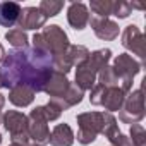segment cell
Wrapping results in <instances>:
<instances>
[{
  "instance_id": "4",
  "label": "cell",
  "mask_w": 146,
  "mask_h": 146,
  "mask_svg": "<svg viewBox=\"0 0 146 146\" xmlns=\"http://www.w3.org/2000/svg\"><path fill=\"white\" fill-rule=\"evenodd\" d=\"M28 134H29V139H33L36 144H46L50 141V129L46 125V119L43 115V110L41 107H36L29 117H28Z\"/></svg>"
},
{
  "instance_id": "7",
  "label": "cell",
  "mask_w": 146,
  "mask_h": 146,
  "mask_svg": "<svg viewBox=\"0 0 146 146\" xmlns=\"http://www.w3.org/2000/svg\"><path fill=\"white\" fill-rule=\"evenodd\" d=\"M46 17L43 16V12L38 9V7H26L21 11V16H19V29H40L43 24H45Z\"/></svg>"
},
{
  "instance_id": "24",
  "label": "cell",
  "mask_w": 146,
  "mask_h": 146,
  "mask_svg": "<svg viewBox=\"0 0 146 146\" xmlns=\"http://www.w3.org/2000/svg\"><path fill=\"white\" fill-rule=\"evenodd\" d=\"M26 146H40V144H36V143H33V144H29V143H28Z\"/></svg>"
},
{
  "instance_id": "27",
  "label": "cell",
  "mask_w": 146,
  "mask_h": 146,
  "mask_svg": "<svg viewBox=\"0 0 146 146\" xmlns=\"http://www.w3.org/2000/svg\"><path fill=\"white\" fill-rule=\"evenodd\" d=\"M0 143H2V134H0Z\"/></svg>"
},
{
  "instance_id": "2",
  "label": "cell",
  "mask_w": 146,
  "mask_h": 146,
  "mask_svg": "<svg viewBox=\"0 0 146 146\" xmlns=\"http://www.w3.org/2000/svg\"><path fill=\"white\" fill-rule=\"evenodd\" d=\"M103 120H105V113L102 112H88L78 115V124H79L78 141L81 144L93 143L103 129Z\"/></svg>"
},
{
  "instance_id": "20",
  "label": "cell",
  "mask_w": 146,
  "mask_h": 146,
  "mask_svg": "<svg viewBox=\"0 0 146 146\" xmlns=\"http://www.w3.org/2000/svg\"><path fill=\"white\" fill-rule=\"evenodd\" d=\"M131 136H132V139H131L132 146H144V129H143V125L132 124Z\"/></svg>"
},
{
  "instance_id": "19",
  "label": "cell",
  "mask_w": 146,
  "mask_h": 146,
  "mask_svg": "<svg viewBox=\"0 0 146 146\" xmlns=\"http://www.w3.org/2000/svg\"><path fill=\"white\" fill-rule=\"evenodd\" d=\"M113 4L110 2H91V11L95 12L96 17H107L112 14Z\"/></svg>"
},
{
  "instance_id": "15",
  "label": "cell",
  "mask_w": 146,
  "mask_h": 146,
  "mask_svg": "<svg viewBox=\"0 0 146 146\" xmlns=\"http://www.w3.org/2000/svg\"><path fill=\"white\" fill-rule=\"evenodd\" d=\"M33 98H35V90L26 84H17V86L11 88L9 100L17 107H28L33 102Z\"/></svg>"
},
{
  "instance_id": "3",
  "label": "cell",
  "mask_w": 146,
  "mask_h": 146,
  "mask_svg": "<svg viewBox=\"0 0 146 146\" xmlns=\"http://www.w3.org/2000/svg\"><path fill=\"white\" fill-rule=\"evenodd\" d=\"M112 70H113L115 78L119 79L120 88L127 93L131 90V86H132V78L141 70V64L137 60H134L131 55L122 53V55H119L115 58V62L112 65Z\"/></svg>"
},
{
  "instance_id": "28",
  "label": "cell",
  "mask_w": 146,
  "mask_h": 146,
  "mask_svg": "<svg viewBox=\"0 0 146 146\" xmlns=\"http://www.w3.org/2000/svg\"><path fill=\"white\" fill-rule=\"evenodd\" d=\"M0 122H2V115H0Z\"/></svg>"
},
{
  "instance_id": "9",
  "label": "cell",
  "mask_w": 146,
  "mask_h": 146,
  "mask_svg": "<svg viewBox=\"0 0 146 146\" xmlns=\"http://www.w3.org/2000/svg\"><path fill=\"white\" fill-rule=\"evenodd\" d=\"M122 45L127 50H132L136 55L144 57V41H143V33L137 29V26H127L124 35H122Z\"/></svg>"
},
{
  "instance_id": "8",
  "label": "cell",
  "mask_w": 146,
  "mask_h": 146,
  "mask_svg": "<svg viewBox=\"0 0 146 146\" xmlns=\"http://www.w3.org/2000/svg\"><path fill=\"white\" fill-rule=\"evenodd\" d=\"M90 24L100 40H115L119 36V26L107 17H90Z\"/></svg>"
},
{
  "instance_id": "18",
  "label": "cell",
  "mask_w": 146,
  "mask_h": 146,
  "mask_svg": "<svg viewBox=\"0 0 146 146\" xmlns=\"http://www.w3.org/2000/svg\"><path fill=\"white\" fill-rule=\"evenodd\" d=\"M62 7H64L62 2H52V0H50V2H41L38 9L43 12L45 17H53V16H57L60 12Z\"/></svg>"
},
{
  "instance_id": "16",
  "label": "cell",
  "mask_w": 146,
  "mask_h": 146,
  "mask_svg": "<svg viewBox=\"0 0 146 146\" xmlns=\"http://www.w3.org/2000/svg\"><path fill=\"white\" fill-rule=\"evenodd\" d=\"M65 53H67V57H69V60H70L72 65H76V64L81 65L90 57L88 48L83 46V45H69V48L65 50Z\"/></svg>"
},
{
  "instance_id": "25",
  "label": "cell",
  "mask_w": 146,
  "mask_h": 146,
  "mask_svg": "<svg viewBox=\"0 0 146 146\" xmlns=\"http://www.w3.org/2000/svg\"><path fill=\"white\" fill-rule=\"evenodd\" d=\"M0 88H2V78H0Z\"/></svg>"
},
{
  "instance_id": "13",
  "label": "cell",
  "mask_w": 146,
  "mask_h": 146,
  "mask_svg": "<svg viewBox=\"0 0 146 146\" xmlns=\"http://www.w3.org/2000/svg\"><path fill=\"white\" fill-rule=\"evenodd\" d=\"M98 76V72L93 70L90 67V64L84 60L81 65H78V72H76V86L81 90H91L95 86V79Z\"/></svg>"
},
{
  "instance_id": "14",
  "label": "cell",
  "mask_w": 146,
  "mask_h": 146,
  "mask_svg": "<svg viewBox=\"0 0 146 146\" xmlns=\"http://www.w3.org/2000/svg\"><path fill=\"white\" fill-rule=\"evenodd\" d=\"M48 143L52 146H70L74 143V132L67 124H58L57 127H53Z\"/></svg>"
},
{
  "instance_id": "17",
  "label": "cell",
  "mask_w": 146,
  "mask_h": 146,
  "mask_svg": "<svg viewBox=\"0 0 146 146\" xmlns=\"http://www.w3.org/2000/svg\"><path fill=\"white\" fill-rule=\"evenodd\" d=\"M5 38H7L9 43H11L12 46H16V48H24V46L28 45V36H26V33H24L23 29H19V28L7 31Z\"/></svg>"
},
{
  "instance_id": "11",
  "label": "cell",
  "mask_w": 146,
  "mask_h": 146,
  "mask_svg": "<svg viewBox=\"0 0 146 146\" xmlns=\"http://www.w3.org/2000/svg\"><path fill=\"white\" fill-rule=\"evenodd\" d=\"M67 19L74 29H84V26L90 23V12L84 4H70L67 11Z\"/></svg>"
},
{
  "instance_id": "12",
  "label": "cell",
  "mask_w": 146,
  "mask_h": 146,
  "mask_svg": "<svg viewBox=\"0 0 146 146\" xmlns=\"http://www.w3.org/2000/svg\"><path fill=\"white\" fill-rule=\"evenodd\" d=\"M21 5L16 2H2L0 4V24L5 28H12L21 16Z\"/></svg>"
},
{
  "instance_id": "1",
  "label": "cell",
  "mask_w": 146,
  "mask_h": 146,
  "mask_svg": "<svg viewBox=\"0 0 146 146\" xmlns=\"http://www.w3.org/2000/svg\"><path fill=\"white\" fill-rule=\"evenodd\" d=\"M33 41H35L36 50H41V52H45L52 57H57V55L64 53L69 48V38L60 29V26L45 28L40 35H35Z\"/></svg>"
},
{
  "instance_id": "6",
  "label": "cell",
  "mask_w": 146,
  "mask_h": 146,
  "mask_svg": "<svg viewBox=\"0 0 146 146\" xmlns=\"http://www.w3.org/2000/svg\"><path fill=\"white\" fill-rule=\"evenodd\" d=\"M69 84H70V83L67 81L65 74L57 72V70L52 69V72L48 74V78H46V81H45V84H43V91L48 93L52 98H60V96H64V93L67 91Z\"/></svg>"
},
{
  "instance_id": "10",
  "label": "cell",
  "mask_w": 146,
  "mask_h": 146,
  "mask_svg": "<svg viewBox=\"0 0 146 146\" xmlns=\"http://www.w3.org/2000/svg\"><path fill=\"white\" fill-rule=\"evenodd\" d=\"M125 100V91L120 86H112V88H105L103 90V96H102V103L107 110L113 112V110H120V107L124 105Z\"/></svg>"
},
{
  "instance_id": "5",
  "label": "cell",
  "mask_w": 146,
  "mask_h": 146,
  "mask_svg": "<svg viewBox=\"0 0 146 146\" xmlns=\"http://www.w3.org/2000/svg\"><path fill=\"white\" fill-rule=\"evenodd\" d=\"M120 120L127 124H137L144 117V105H143V91H134L129 98L124 100V107H120Z\"/></svg>"
},
{
  "instance_id": "23",
  "label": "cell",
  "mask_w": 146,
  "mask_h": 146,
  "mask_svg": "<svg viewBox=\"0 0 146 146\" xmlns=\"http://www.w3.org/2000/svg\"><path fill=\"white\" fill-rule=\"evenodd\" d=\"M4 103H5V98L0 95V108H4Z\"/></svg>"
},
{
  "instance_id": "26",
  "label": "cell",
  "mask_w": 146,
  "mask_h": 146,
  "mask_svg": "<svg viewBox=\"0 0 146 146\" xmlns=\"http://www.w3.org/2000/svg\"><path fill=\"white\" fill-rule=\"evenodd\" d=\"M11 146H21V144H11Z\"/></svg>"
},
{
  "instance_id": "22",
  "label": "cell",
  "mask_w": 146,
  "mask_h": 146,
  "mask_svg": "<svg viewBox=\"0 0 146 146\" xmlns=\"http://www.w3.org/2000/svg\"><path fill=\"white\" fill-rule=\"evenodd\" d=\"M4 58H5V50H4L2 45H0V62H4Z\"/></svg>"
},
{
  "instance_id": "21",
  "label": "cell",
  "mask_w": 146,
  "mask_h": 146,
  "mask_svg": "<svg viewBox=\"0 0 146 146\" xmlns=\"http://www.w3.org/2000/svg\"><path fill=\"white\" fill-rule=\"evenodd\" d=\"M131 9H132V4L129 2H119V4H113V9H112V14L124 19L131 14Z\"/></svg>"
}]
</instances>
